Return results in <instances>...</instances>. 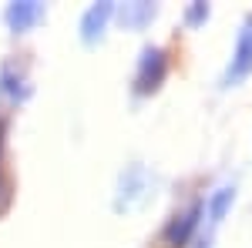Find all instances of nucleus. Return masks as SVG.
I'll list each match as a JSON object with an SVG mask.
<instances>
[{"instance_id":"f257e3e1","label":"nucleus","mask_w":252,"mask_h":248,"mask_svg":"<svg viewBox=\"0 0 252 248\" xmlns=\"http://www.w3.org/2000/svg\"><path fill=\"white\" fill-rule=\"evenodd\" d=\"M249 67H252V24L242 30V37H239V51H235V64H232V71H229V81L242 77Z\"/></svg>"},{"instance_id":"f03ea898","label":"nucleus","mask_w":252,"mask_h":248,"mask_svg":"<svg viewBox=\"0 0 252 248\" xmlns=\"http://www.w3.org/2000/svg\"><path fill=\"white\" fill-rule=\"evenodd\" d=\"M195 221H198V205H195V208L189 211V215H182V221H175V225H172V231H168V238L182 245V242L189 238V231L195 228Z\"/></svg>"}]
</instances>
